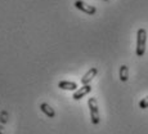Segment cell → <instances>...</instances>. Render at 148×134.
<instances>
[{
	"label": "cell",
	"instance_id": "obj_9",
	"mask_svg": "<svg viewBox=\"0 0 148 134\" xmlns=\"http://www.w3.org/2000/svg\"><path fill=\"white\" fill-rule=\"evenodd\" d=\"M139 107H140L142 110H144V108H148V97L143 98L140 102H139Z\"/></svg>",
	"mask_w": 148,
	"mask_h": 134
},
{
	"label": "cell",
	"instance_id": "obj_5",
	"mask_svg": "<svg viewBox=\"0 0 148 134\" xmlns=\"http://www.w3.org/2000/svg\"><path fill=\"white\" fill-rule=\"evenodd\" d=\"M97 74H98V68H97V67H92V68H90V70L88 71V72L81 78V84H82V85H89L90 81H92L93 79H94L95 76H97Z\"/></svg>",
	"mask_w": 148,
	"mask_h": 134
},
{
	"label": "cell",
	"instance_id": "obj_2",
	"mask_svg": "<svg viewBox=\"0 0 148 134\" xmlns=\"http://www.w3.org/2000/svg\"><path fill=\"white\" fill-rule=\"evenodd\" d=\"M88 106L90 111V120L94 125H98L101 121V116H99V110H98V103H97L95 98H89L88 101Z\"/></svg>",
	"mask_w": 148,
	"mask_h": 134
},
{
	"label": "cell",
	"instance_id": "obj_4",
	"mask_svg": "<svg viewBox=\"0 0 148 134\" xmlns=\"http://www.w3.org/2000/svg\"><path fill=\"white\" fill-rule=\"evenodd\" d=\"M90 92H92V87H90V84L89 85H82V88H80V89H77V90H75L72 98L75 99V101H80L82 97H85L86 94H89Z\"/></svg>",
	"mask_w": 148,
	"mask_h": 134
},
{
	"label": "cell",
	"instance_id": "obj_1",
	"mask_svg": "<svg viewBox=\"0 0 148 134\" xmlns=\"http://www.w3.org/2000/svg\"><path fill=\"white\" fill-rule=\"evenodd\" d=\"M146 43H147V31L146 28L140 27L136 32V56L142 57L146 52Z\"/></svg>",
	"mask_w": 148,
	"mask_h": 134
},
{
	"label": "cell",
	"instance_id": "obj_3",
	"mask_svg": "<svg viewBox=\"0 0 148 134\" xmlns=\"http://www.w3.org/2000/svg\"><path fill=\"white\" fill-rule=\"evenodd\" d=\"M75 7L77 8L79 10H81V12H84L86 14H90V16H93V14L97 13V8L94 5H89V4H86V3H84L82 0H76Z\"/></svg>",
	"mask_w": 148,
	"mask_h": 134
},
{
	"label": "cell",
	"instance_id": "obj_7",
	"mask_svg": "<svg viewBox=\"0 0 148 134\" xmlns=\"http://www.w3.org/2000/svg\"><path fill=\"white\" fill-rule=\"evenodd\" d=\"M40 110H41V112L44 113L45 116H48V118H50V119H53L54 116H56V111H54L48 103H41L40 104Z\"/></svg>",
	"mask_w": 148,
	"mask_h": 134
},
{
	"label": "cell",
	"instance_id": "obj_6",
	"mask_svg": "<svg viewBox=\"0 0 148 134\" xmlns=\"http://www.w3.org/2000/svg\"><path fill=\"white\" fill-rule=\"evenodd\" d=\"M58 88L63 90H77V84L75 81H67V80H63V81H59L58 82Z\"/></svg>",
	"mask_w": 148,
	"mask_h": 134
},
{
	"label": "cell",
	"instance_id": "obj_10",
	"mask_svg": "<svg viewBox=\"0 0 148 134\" xmlns=\"http://www.w3.org/2000/svg\"><path fill=\"white\" fill-rule=\"evenodd\" d=\"M104 1H107V0H104Z\"/></svg>",
	"mask_w": 148,
	"mask_h": 134
},
{
	"label": "cell",
	"instance_id": "obj_8",
	"mask_svg": "<svg viewBox=\"0 0 148 134\" xmlns=\"http://www.w3.org/2000/svg\"><path fill=\"white\" fill-rule=\"evenodd\" d=\"M127 79H129V68H127V66L122 65V66L120 67V80L126 81Z\"/></svg>",
	"mask_w": 148,
	"mask_h": 134
}]
</instances>
